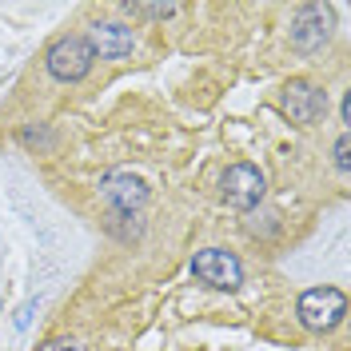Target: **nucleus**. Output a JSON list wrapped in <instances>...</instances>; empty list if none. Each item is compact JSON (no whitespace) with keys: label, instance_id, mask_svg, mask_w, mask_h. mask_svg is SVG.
<instances>
[{"label":"nucleus","instance_id":"obj_1","mask_svg":"<svg viewBox=\"0 0 351 351\" xmlns=\"http://www.w3.org/2000/svg\"><path fill=\"white\" fill-rule=\"evenodd\" d=\"M295 315L307 331L324 335V331H335L348 315V295L339 287H307L295 304Z\"/></svg>","mask_w":351,"mask_h":351},{"label":"nucleus","instance_id":"obj_2","mask_svg":"<svg viewBox=\"0 0 351 351\" xmlns=\"http://www.w3.org/2000/svg\"><path fill=\"white\" fill-rule=\"evenodd\" d=\"M92 64H96V56H92V48H88L84 36H60V40L48 48V56H44L48 76L60 80V84L84 80L88 72H92Z\"/></svg>","mask_w":351,"mask_h":351},{"label":"nucleus","instance_id":"obj_3","mask_svg":"<svg viewBox=\"0 0 351 351\" xmlns=\"http://www.w3.org/2000/svg\"><path fill=\"white\" fill-rule=\"evenodd\" d=\"M192 276L216 291H236L243 284V263L223 247H204L192 256Z\"/></svg>","mask_w":351,"mask_h":351},{"label":"nucleus","instance_id":"obj_4","mask_svg":"<svg viewBox=\"0 0 351 351\" xmlns=\"http://www.w3.org/2000/svg\"><path fill=\"white\" fill-rule=\"evenodd\" d=\"M267 192V180L256 164H232L228 172L219 176V196L228 208H240V212H252L256 204Z\"/></svg>","mask_w":351,"mask_h":351},{"label":"nucleus","instance_id":"obj_5","mask_svg":"<svg viewBox=\"0 0 351 351\" xmlns=\"http://www.w3.org/2000/svg\"><path fill=\"white\" fill-rule=\"evenodd\" d=\"M280 108H284V116L291 120V124L307 128V124H315V120L328 112V92H324L319 84H311V80H304V76H295V80L284 84Z\"/></svg>","mask_w":351,"mask_h":351},{"label":"nucleus","instance_id":"obj_6","mask_svg":"<svg viewBox=\"0 0 351 351\" xmlns=\"http://www.w3.org/2000/svg\"><path fill=\"white\" fill-rule=\"evenodd\" d=\"M100 199L108 212H140L148 204V184L132 172H108L100 176Z\"/></svg>","mask_w":351,"mask_h":351},{"label":"nucleus","instance_id":"obj_7","mask_svg":"<svg viewBox=\"0 0 351 351\" xmlns=\"http://www.w3.org/2000/svg\"><path fill=\"white\" fill-rule=\"evenodd\" d=\"M84 40L96 60H120V56H128L132 48H136V32L120 21H96L88 28Z\"/></svg>","mask_w":351,"mask_h":351},{"label":"nucleus","instance_id":"obj_8","mask_svg":"<svg viewBox=\"0 0 351 351\" xmlns=\"http://www.w3.org/2000/svg\"><path fill=\"white\" fill-rule=\"evenodd\" d=\"M328 36H331V16L319 4H304L291 21V44L300 52H315V48L328 44Z\"/></svg>","mask_w":351,"mask_h":351},{"label":"nucleus","instance_id":"obj_9","mask_svg":"<svg viewBox=\"0 0 351 351\" xmlns=\"http://www.w3.org/2000/svg\"><path fill=\"white\" fill-rule=\"evenodd\" d=\"M108 232L116 236V240H140V232H144V219H140V212H112L108 216Z\"/></svg>","mask_w":351,"mask_h":351},{"label":"nucleus","instance_id":"obj_10","mask_svg":"<svg viewBox=\"0 0 351 351\" xmlns=\"http://www.w3.org/2000/svg\"><path fill=\"white\" fill-rule=\"evenodd\" d=\"M124 12H128V16H144V21H168V16H176V12H180V4H172V0H168V4L128 0V4H124Z\"/></svg>","mask_w":351,"mask_h":351},{"label":"nucleus","instance_id":"obj_11","mask_svg":"<svg viewBox=\"0 0 351 351\" xmlns=\"http://www.w3.org/2000/svg\"><path fill=\"white\" fill-rule=\"evenodd\" d=\"M40 351H84L76 339H64V335H56V339H44Z\"/></svg>","mask_w":351,"mask_h":351},{"label":"nucleus","instance_id":"obj_12","mask_svg":"<svg viewBox=\"0 0 351 351\" xmlns=\"http://www.w3.org/2000/svg\"><path fill=\"white\" fill-rule=\"evenodd\" d=\"M335 168L348 172V132H339V140H335Z\"/></svg>","mask_w":351,"mask_h":351}]
</instances>
